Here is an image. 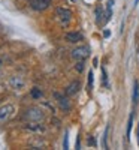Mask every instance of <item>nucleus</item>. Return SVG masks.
<instances>
[{
  "mask_svg": "<svg viewBox=\"0 0 139 150\" xmlns=\"http://www.w3.org/2000/svg\"><path fill=\"white\" fill-rule=\"evenodd\" d=\"M93 83H94V75H93V72H90L88 74V89H93Z\"/></svg>",
  "mask_w": 139,
  "mask_h": 150,
  "instance_id": "obj_16",
  "label": "nucleus"
},
{
  "mask_svg": "<svg viewBox=\"0 0 139 150\" xmlns=\"http://www.w3.org/2000/svg\"><path fill=\"white\" fill-rule=\"evenodd\" d=\"M132 125H133V114H130V117H129V123H127V131H126V137H127V140L130 138V131H132Z\"/></svg>",
  "mask_w": 139,
  "mask_h": 150,
  "instance_id": "obj_13",
  "label": "nucleus"
},
{
  "mask_svg": "<svg viewBox=\"0 0 139 150\" xmlns=\"http://www.w3.org/2000/svg\"><path fill=\"white\" fill-rule=\"evenodd\" d=\"M108 132H109V126H106L105 134H103V147H105V149H108V144H106V137H108Z\"/></svg>",
  "mask_w": 139,
  "mask_h": 150,
  "instance_id": "obj_17",
  "label": "nucleus"
},
{
  "mask_svg": "<svg viewBox=\"0 0 139 150\" xmlns=\"http://www.w3.org/2000/svg\"><path fill=\"white\" fill-rule=\"evenodd\" d=\"M14 105H11V104H6V105H2L0 107V125L2 123H6L12 116H14Z\"/></svg>",
  "mask_w": 139,
  "mask_h": 150,
  "instance_id": "obj_2",
  "label": "nucleus"
},
{
  "mask_svg": "<svg viewBox=\"0 0 139 150\" xmlns=\"http://www.w3.org/2000/svg\"><path fill=\"white\" fill-rule=\"evenodd\" d=\"M79 83L78 81H73V83H70L67 87H66V96H72V95H75V93H78V90H79Z\"/></svg>",
  "mask_w": 139,
  "mask_h": 150,
  "instance_id": "obj_10",
  "label": "nucleus"
},
{
  "mask_svg": "<svg viewBox=\"0 0 139 150\" xmlns=\"http://www.w3.org/2000/svg\"><path fill=\"white\" fill-rule=\"evenodd\" d=\"M51 5V0H30V6L34 11H45Z\"/></svg>",
  "mask_w": 139,
  "mask_h": 150,
  "instance_id": "obj_4",
  "label": "nucleus"
},
{
  "mask_svg": "<svg viewBox=\"0 0 139 150\" xmlns=\"http://www.w3.org/2000/svg\"><path fill=\"white\" fill-rule=\"evenodd\" d=\"M55 14H57V17H58L63 23H67V21H70V18H72V12H70L69 9H65V8H57V9H55Z\"/></svg>",
  "mask_w": 139,
  "mask_h": 150,
  "instance_id": "obj_5",
  "label": "nucleus"
},
{
  "mask_svg": "<svg viewBox=\"0 0 139 150\" xmlns=\"http://www.w3.org/2000/svg\"><path fill=\"white\" fill-rule=\"evenodd\" d=\"M88 56H90V47L88 45H81L72 51V57L75 60H85Z\"/></svg>",
  "mask_w": 139,
  "mask_h": 150,
  "instance_id": "obj_3",
  "label": "nucleus"
},
{
  "mask_svg": "<svg viewBox=\"0 0 139 150\" xmlns=\"http://www.w3.org/2000/svg\"><path fill=\"white\" fill-rule=\"evenodd\" d=\"M32 96H33V98H39V96H42V92H39L37 89H33V90H32Z\"/></svg>",
  "mask_w": 139,
  "mask_h": 150,
  "instance_id": "obj_19",
  "label": "nucleus"
},
{
  "mask_svg": "<svg viewBox=\"0 0 139 150\" xmlns=\"http://www.w3.org/2000/svg\"><path fill=\"white\" fill-rule=\"evenodd\" d=\"M67 137H69V134L65 132V141H63V147H65V149H69V138H67Z\"/></svg>",
  "mask_w": 139,
  "mask_h": 150,
  "instance_id": "obj_18",
  "label": "nucleus"
},
{
  "mask_svg": "<svg viewBox=\"0 0 139 150\" xmlns=\"http://www.w3.org/2000/svg\"><path fill=\"white\" fill-rule=\"evenodd\" d=\"M26 117L30 120V122H41L45 119V114H44V111L41 108H37V107H32L26 111Z\"/></svg>",
  "mask_w": 139,
  "mask_h": 150,
  "instance_id": "obj_1",
  "label": "nucleus"
},
{
  "mask_svg": "<svg viewBox=\"0 0 139 150\" xmlns=\"http://www.w3.org/2000/svg\"><path fill=\"white\" fill-rule=\"evenodd\" d=\"M87 143H88V146H96V141H94V138L90 135L88 137V140H87Z\"/></svg>",
  "mask_w": 139,
  "mask_h": 150,
  "instance_id": "obj_20",
  "label": "nucleus"
},
{
  "mask_svg": "<svg viewBox=\"0 0 139 150\" xmlns=\"http://www.w3.org/2000/svg\"><path fill=\"white\" fill-rule=\"evenodd\" d=\"M54 96H55L57 102H58V105H60V108H61L63 111H69V110H70V102H69L67 96H61V95H58V93H54Z\"/></svg>",
  "mask_w": 139,
  "mask_h": 150,
  "instance_id": "obj_6",
  "label": "nucleus"
},
{
  "mask_svg": "<svg viewBox=\"0 0 139 150\" xmlns=\"http://www.w3.org/2000/svg\"><path fill=\"white\" fill-rule=\"evenodd\" d=\"M138 3H139V0H135V6H136Z\"/></svg>",
  "mask_w": 139,
  "mask_h": 150,
  "instance_id": "obj_21",
  "label": "nucleus"
},
{
  "mask_svg": "<svg viewBox=\"0 0 139 150\" xmlns=\"http://www.w3.org/2000/svg\"><path fill=\"white\" fill-rule=\"evenodd\" d=\"M102 17H103V8L102 6H97V9H96V20H97L99 24H102V26H103Z\"/></svg>",
  "mask_w": 139,
  "mask_h": 150,
  "instance_id": "obj_11",
  "label": "nucleus"
},
{
  "mask_svg": "<svg viewBox=\"0 0 139 150\" xmlns=\"http://www.w3.org/2000/svg\"><path fill=\"white\" fill-rule=\"evenodd\" d=\"M65 38H66V41H67V42L75 44V42H79V41L82 39V35L78 33V32H69V33H66Z\"/></svg>",
  "mask_w": 139,
  "mask_h": 150,
  "instance_id": "obj_8",
  "label": "nucleus"
},
{
  "mask_svg": "<svg viewBox=\"0 0 139 150\" xmlns=\"http://www.w3.org/2000/svg\"><path fill=\"white\" fill-rule=\"evenodd\" d=\"M9 86L12 87V89H15V90H20L24 87V80L21 77H12L9 80Z\"/></svg>",
  "mask_w": 139,
  "mask_h": 150,
  "instance_id": "obj_7",
  "label": "nucleus"
},
{
  "mask_svg": "<svg viewBox=\"0 0 139 150\" xmlns=\"http://www.w3.org/2000/svg\"><path fill=\"white\" fill-rule=\"evenodd\" d=\"M138 101H139V83L135 81V84H133V102L136 104Z\"/></svg>",
  "mask_w": 139,
  "mask_h": 150,
  "instance_id": "obj_12",
  "label": "nucleus"
},
{
  "mask_svg": "<svg viewBox=\"0 0 139 150\" xmlns=\"http://www.w3.org/2000/svg\"><path fill=\"white\" fill-rule=\"evenodd\" d=\"M75 69L78 72H82L84 71V60H77V65H75Z\"/></svg>",
  "mask_w": 139,
  "mask_h": 150,
  "instance_id": "obj_15",
  "label": "nucleus"
},
{
  "mask_svg": "<svg viewBox=\"0 0 139 150\" xmlns=\"http://www.w3.org/2000/svg\"><path fill=\"white\" fill-rule=\"evenodd\" d=\"M26 129H29V131H32V132H44V131H45L44 125H41L39 122H30V123H27Z\"/></svg>",
  "mask_w": 139,
  "mask_h": 150,
  "instance_id": "obj_9",
  "label": "nucleus"
},
{
  "mask_svg": "<svg viewBox=\"0 0 139 150\" xmlns=\"http://www.w3.org/2000/svg\"><path fill=\"white\" fill-rule=\"evenodd\" d=\"M102 84H103L105 87L109 86V83H108V75H106V71H105V69H102Z\"/></svg>",
  "mask_w": 139,
  "mask_h": 150,
  "instance_id": "obj_14",
  "label": "nucleus"
}]
</instances>
